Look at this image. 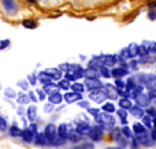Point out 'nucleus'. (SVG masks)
I'll return each instance as SVG.
<instances>
[{
	"mask_svg": "<svg viewBox=\"0 0 156 149\" xmlns=\"http://www.w3.org/2000/svg\"><path fill=\"white\" fill-rule=\"evenodd\" d=\"M2 5H3V10L5 11V14L10 16L15 15L19 11L18 0H2Z\"/></svg>",
	"mask_w": 156,
	"mask_h": 149,
	"instance_id": "nucleus-1",
	"label": "nucleus"
},
{
	"mask_svg": "<svg viewBox=\"0 0 156 149\" xmlns=\"http://www.w3.org/2000/svg\"><path fill=\"white\" fill-rule=\"evenodd\" d=\"M96 120L99 125L101 126H107V127H114L115 126V119H114V116L111 115V112H101V114H99L96 116Z\"/></svg>",
	"mask_w": 156,
	"mask_h": 149,
	"instance_id": "nucleus-2",
	"label": "nucleus"
},
{
	"mask_svg": "<svg viewBox=\"0 0 156 149\" xmlns=\"http://www.w3.org/2000/svg\"><path fill=\"white\" fill-rule=\"evenodd\" d=\"M89 99L90 100H94L97 101V103H100V101H104L105 99H107V90H103V89H93L89 92Z\"/></svg>",
	"mask_w": 156,
	"mask_h": 149,
	"instance_id": "nucleus-3",
	"label": "nucleus"
},
{
	"mask_svg": "<svg viewBox=\"0 0 156 149\" xmlns=\"http://www.w3.org/2000/svg\"><path fill=\"white\" fill-rule=\"evenodd\" d=\"M63 99H65L66 101H67V104H73L76 103V101H80L81 99H82V95H81L80 92H67L65 96H63Z\"/></svg>",
	"mask_w": 156,
	"mask_h": 149,
	"instance_id": "nucleus-4",
	"label": "nucleus"
},
{
	"mask_svg": "<svg viewBox=\"0 0 156 149\" xmlns=\"http://www.w3.org/2000/svg\"><path fill=\"white\" fill-rule=\"evenodd\" d=\"M103 84L99 81V78H88L85 82V88L89 90H93V89H99L101 88Z\"/></svg>",
	"mask_w": 156,
	"mask_h": 149,
	"instance_id": "nucleus-5",
	"label": "nucleus"
},
{
	"mask_svg": "<svg viewBox=\"0 0 156 149\" xmlns=\"http://www.w3.org/2000/svg\"><path fill=\"white\" fill-rule=\"evenodd\" d=\"M137 141L140 142V144H143V145H152L154 144V140H152V137H149L148 136V133H140V134H137Z\"/></svg>",
	"mask_w": 156,
	"mask_h": 149,
	"instance_id": "nucleus-6",
	"label": "nucleus"
},
{
	"mask_svg": "<svg viewBox=\"0 0 156 149\" xmlns=\"http://www.w3.org/2000/svg\"><path fill=\"white\" fill-rule=\"evenodd\" d=\"M22 138H23L27 144H32V142L34 141V138H36V133L30 127L29 129H25V130L22 131Z\"/></svg>",
	"mask_w": 156,
	"mask_h": 149,
	"instance_id": "nucleus-7",
	"label": "nucleus"
},
{
	"mask_svg": "<svg viewBox=\"0 0 156 149\" xmlns=\"http://www.w3.org/2000/svg\"><path fill=\"white\" fill-rule=\"evenodd\" d=\"M44 134H45V137L48 138V141L51 142L52 140L56 138V126L48 125V126L45 127V131H44Z\"/></svg>",
	"mask_w": 156,
	"mask_h": 149,
	"instance_id": "nucleus-8",
	"label": "nucleus"
},
{
	"mask_svg": "<svg viewBox=\"0 0 156 149\" xmlns=\"http://www.w3.org/2000/svg\"><path fill=\"white\" fill-rule=\"evenodd\" d=\"M89 136L92 137V140H93V141H100V140H101V137H103V133H101V130H100L99 126H94L93 129H90Z\"/></svg>",
	"mask_w": 156,
	"mask_h": 149,
	"instance_id": "nucleus-9",
	"label": "nucleus"
},
{
	"mask_svg": "<svg viewBox=\"0 0 156 149\" xmlns=\"http://www.w3.org/2000/svg\"><path fill=\"white\" fill-rule=\"evenodd\" d=\"M129 74V71L126 70V68H122V67H119V68H114L112 71H111V75L114 77V78H122V77H125V75H127Z\"/></svg>",
	"mask_w": 156,
	"mask_h": 149,
	"instance_id": "nucleus-10",
	"label": "nucleus"
},
{
	"mask_svg": "<svg viewBox=\"0 0 156 149\" xmlns=\"http://www.w3.org/2000/svg\"><path fill=\"white\" fill-rule=\"evenodd\" d=\"M136 101H137V104L138 106H148L149 104V97L148 96H144V93H138L137 96H136Z\"/></svg>",
	"mask_w": 156,
	"mask_h": 149,
	"instance_id": "nucleus-11",
	"label": "nucleus"
},
{
	"mask_svg": "<svg viewBox=\"0 0 156 149\" xmlns=\"http://www.w3.org/2000/svg\"><path fill=\"white\" fill-rule=\"evenodd\" d=\"M45 74H48L52 79H60V77H62V73L58 68H48V70H45Z\"/></svg>",
	"mask_w": 156,
	"mask_h": 149,
	"instance_id": "nucleus-12",
	"label": "nucleus"
},
{
	"mask_svg": "<svg viewBox=\"0 0 156 149\" xmlns=\"http://www.w3.org/2000/svg\"><path fill=\"white\" fill-rule=\"evenodd\" d=\"M90 126H89V123H85V125H78L77 126V131L81 134V136H86V134H89V131H90Z\"/></svg>",
	"mask_w": 156,
	"mask_h": 149,
	"instance_id": "nucleus-13",
	"label": "nucleus"
},
{
	"mask_svg": "<svg viewBox=\"0 0 156 149\" xmlns=\"http://www.w3.org/2000/svg\"><path fill=\"white\" fill-rule=\"evenodd\" d=\"M62 100H63V96L60 95L59 92L49 95V101H51L52 104H60V103H62Z\"/></svg>",
	"mask_w": 156,
	"mask_h": 149,
	"instance_id": "nucleus-14",
	"label": "nucleus"
},
{
	"mask_svg": "<svg viewBox=\"0 0 156 149\" xmlns=\"http://www.w3.org/2000/svg\"><path fill=\"white\" fill-rule=\"evenodd\" d=\"M67 134H69V129H67V125H60L59 129H58V136L60 138H67Z\"/></svg>",
	"mask_w": 156,
	"mask_h": 149,
	"instance_id": "nucleus-15",
	"label": "nucleus"
},
{
	"mask_svg": "<svg viewBox=\"0 0 156 149\" xmlns=\"http://www.w3.org/2000/svg\"><path fill=\"white\" fill-rule=\"evenodd\" d=\"M34 142L38 145H47L48 144V138L45 137V134H36Z\"/></svg>",
	"mask_w": 156,
	"mask_h": 149,
	"instance_id": "nucleus-16",
	"label": "nucleus"
},
{
	"mask_svg": "<svg viewBox=\"0 0 156 149\" xmlns=\"http://www.w3.org/2000/svg\"><path fill=\"white\" fill-rule=\"evenodd\" d=\"M44 92L45 93H49V95H52V93H56L58 92V88L55 84H52V82H49V84H45L44 85Z\"/></svg>",
	"mask_w": 156,
	"mask_h": 149,
	"instance_id": "nucleus-17",
	"label": "nucleus"
},
{
	"mask_svg": "<svg viewBox=\"0 0 156 149\" xmlns=\"http://www.w3.org/2000/svg\"><path fill=\"white\" fill-rule=\"evenodd\" d=\"M119 106H121V108L130 109V108H132V101H130L127 97H123V99H121V100H119Z\"/></svg>",
	"mask_w": 156,
	"mask_h": 149,
	"instance_id": "nucleus-18",
	"label": "nucleus"
},
{
	"mask_svg": "<svg viewBox=\"0 0 156 149\" xmlns=\"http://www.w3.org/2000/svg\"><path fill=\"white\" fill-rule=\"evenodd\" d=\"M37 116V108H36L34 106H30L29 109H27V118H29V120H34V118Z\"/></svg>",
	"mask_w": 156,
	"mask_h": 149,
	"instance_id": "nucleus-19",
	"label": "nucleus"
},
{
	"mask_svg": "<svg viewBox=\"0 0 156 149\" xmlns=\"http://www.w3.org/2000/svg\"><path fill=\"white\" fill-rule=\"evenodd\" d=\"M100 71H97L96 68H89L88 71H85V77L86 78H99Z\"/></svg>",
	"mask_w": 156,
	"mask_h": 149,
	"instance_id": "nucleus-20",
	"label": "nucleus"
},
{
	"mask_svg": "<svg viewBox=\"0 0 156 149\" xmlns=\"http://www.w3.org/2000/svg\"><path fill=\"white\" fill-rule=\"evenodd\" d=\"M104 59L105 60H103V64L107 66V67L114 66V64H115V62H118V60H116V56H105Z\"/></svg>",
	"mask_w": 156,
	"mask_h": 149,
	"instance_id": "nucleus-21",
	"label": "nucleus"
},
{
	"mask_svg": "<svg viewBox=\"0 0 156 149\" xmlns=\"http://www.w3.org/2000/svg\"><path fill=\"white\" fill-rule=\"evenodd\" d=\"M67 140L69 141H71V142H77V141H80L81 140V134L78 133V131H73V133L67 134Z\"/></svg>",
	"mask_w": 156,
	"mask_h": 149,
	"instance_id": "nucleus-22",
	"label": "nucleus"
},
{
	"mask_svg": "<svg viewBox=\"0 0 156 149\" xmlns=\"http://www.w3.org/2000/svg\"><path fill=\"white\" fill-rule=\"evenodd\" d=\"M130 111H132V114L134 118H143L144 116V111L141 108H138V107H132Z\"/></svg>",
	"mask_w": 156,
	"mask_h": 149,
	"instance_id": "nucleus-23",
	"label": "nucleus"
},
{
	"mask_svg": "<svg viewBox=\"0 0 156 149\" xmlns=\"http://www.w3.org/2000/svg\"><path fill=\"white\" fill-rule=\"evenodd\" d=\"M100 74H101L104 78H111V77H112V75H111V71L108 70V67H107V66H104V64L100 67Z\"/></svg>",
	"mask_w": 156,
	"mask_h": 149,
	"instance_id": "nucleus-24",
	"label": "nucleus"
},
{
	"mask_svg": "<svg viewBox=\"0 0 156 149\" xmlns=\"http://www.w3.org/2000/svg\"><path fill=\"white\" fill-rule=\"evenodd\" d=\"M133 130H134L136 134H140V133H145L147 129L144 127L143 125H140V123H134V125H133Z\"/></svg>",
	"mask_w": 156,
	"mask_h": 149,
	"instance_id": "nucleus-25",
	"label": "nucleus"
},
{
	"mask_svg": "<svg viewBox=\"0 0 156 149\" xmlns=\"http://www.w3.org/2000/svg\"><path fill=\"white\" fill-rule=\"evenodd\" d=\"M38 79H40V82H41V84H43V85H45V84H49L52 78L48 75V74L43 73V74H40V77H38Z\"/></svg>",
	"mask_w": 156,
	"mask_h": 149,
	"instance_id": "nucleus-26",
	"label": "nucleus"
},
{
	"mask_svg": "<svg viewBox=\"0 0 156 149\" xmlns=\"http://www.w3.org/2000/svg\"><path fill=\"white\" fill-rule=\"evenodd\" d=\"M10 134L12 137H21L22 136V130H19L16 126H12V127L10 129Z\"/></svg>",
	"mask_w": 156,
	"mask_h": 149,
	"instance_id": "nucleus-27",
	"label": "nucleus"
},
{
	"mask_svg": "<svg viewBox=\"0 0 156 149\" xmlns=\"http://www.w3.org/2000/svg\"><path fill=\"white\" fill-rule=\"evenodd\" d=\"M116 114L119 115V118H121V120L123 123H126V118H127V112H126V109L125 108H121V109H118V112Z\"/></svg>",
	"mask_w": 156,
	"mask_h": 149,
	"instance_id": "nucleus-28",
	"label": "nucleus"
},
{
	"mask_svg": "<svg viewBox=\"0 0 156 149\" xmlns=\"http://www.w3.org/2000/svg\"><path fill=\"white\" fill-rule=\"evenodd\" d=\"M127 49H129V52H130V57H133V56H136V55H138V45H136V44L130 45Z\"/></svg>",
	"mask_w": 156,
	"mask_h": 149,
	"instance_id": "nucleus-29",
	"label": "nucleus"
},
{
	"mask_svg": "<svg viewBox=\"0 0 156 149\" xmlns=\"http://www.w3.org/2000/svg\"><path fill=\"white\" fill-rule=\"evenodd\" d=\"M22 25H23L25 27H27V29H34L36 27V22L30 21V19H25V21L22 22Z\"/></svg>",
	"mask_w": 156,
	"mask_h": 149,
	"instance_id": "nucleus-30",
	"label": "nucleus"
},
{
	"mask_svg": "<svg viewBox=\"0 0 156 149\" xmlns=\"http://www.w3.org/2000/svg\"><path fill=\"white\" fill-rule=\"evenodd\" d=\"M103 111L111 112V114H112V112L115 111V106H114L112 103H107V104H104V106H103Z\"/></svg>",
	"mask_w": 156,
	"mask_h": 149,
	"instance_id": "nucleus-31",
	"label": "nucleus"
},
{
	"mask_svg": "<svg viewBox=\"0 0 156 149\" xmlns=\"http://www.w3.org/2000/svg\"><path fill=\"white\" fill-rule=\"evenodd\" d=\"M71 88H73L74 92H80V93H82V92H83V89H85V85H82V84H73V85H71Z\"/></svg>",
	"mask_w": 156,
	"mask_h": 149,
	"instance_id": "nucleus-32",
	"label": "nucleus"
},
{
	"mask_svg": "<svg viewBox=\"0 0 156 149\" xmlns=\"http://www.w3.org/2000/svg\"><path fill=\"white\" fill-rule=\"evenodd\" d=\"M5 96L7 97H10V99H14V97H16V93H15V90L14 89H11V88H5Z\"/></svg>",
	"mask_w": 156,
	"mask_h": 149,
	"instance_id": "nucleus-33",
	"label": "nucleus"
},
{
	"mask_svg": "<svg viewBox=\"0 0 156 149\" xmlns=\"http://www.w3.org/2000/svg\"><path fill=\"white\" fill-rule=\"evenodd\" d=\"M70 86L71 85H70V82H69V79H62V81L59 82V88H62V89H65V90H67Z\"/></svg>",
	"mask_w": 156,
	"mask_h": 149,
	"instance_id": "nucleus-34",
	"label": "nucleus"
},
{
	"mask_svg": "<svg viewBox=\"0 0 156 149\" xmlns=\"http://www.w3.org/2000/svg\"><path fill=\"white\" fill-rule=\"evenodd\" d=\"M74 77L76 78H82V77H85V73H83V70L81 67H76V71H74Z\"/></svg>",
	"mask_w": 156,
	"mask_h": 149,
	"instance_id": "nucleus-35",
	"label": "nucleus"
},
{
	"mask_svg": "<svg viewBox=\"0 0 156 149\" xmlns=\"http://www.w3.org/2000/svg\"><path fill=\"white\" fill-rule=\"evenodd\" d=\"M148 54H149V48H147V47H138V55L147 56Z\"/></svg>",
	"mask_w": 156,
	"mask_h": 149,
	"instance_id": "nucleus-36",
	"label": "nucleus"
},
{
	"mask_svg": "<svg viewBox=\"0 0 156 149\" xmlns=\"http://www.w3.org/2000/svg\"><path fill=\"white\" fill-rule=\"evenodd\" d=\"M121 131L125 134V137H126V138H132V136H133V134H132V131H130V129L127 127V126H125V127H122V130H121Z\"/></svg>",
	"mask_w": 156,
	"mask_h": 149,
	"instance_id": "nucleus-37",
	"label": "nucleus"
},
{
	"mask_svg": "<svg viewBox=\"0 0 156 149\" xmlns=\"http://www.w3.org/2000/svg\"><path fill=\"white\" fill-rule=\"evenodd\" d=\"M143 122H144V125H145L148 129H151V127H152V122H151V118H149V116L144 115V116H143Z\"/></svg>",
	"mask_w": 156,
	"mask_h": 149,
	"instance_id": "nucleus-38",
	"label": "nucleus"
},
{
	"mask_svg": "<svg viewBox=\"0 0 156 149\" xmlns=\"http://www.w3.org/2000/svg\"><path fill=\"white\" fill-rule=\"evenodd\" d=\"M115 85L119 88V89H123L125 86H126V82L123 81V79H121V78H116V81H115Z\"/></svg>",
	"mask_w": 156,
	"mask_h": 149,
	"instance_id": "nucleus-39",
	"label": "nucleus"
},
{
	"mask_svg": "<svg viewBox=\"0 0 156 149\" xmlns=\"http://www.w3.org/2000/svg\"><path fill=\"white\" fill-rule=\"evenodd\" d=\"M88 111H89V114H92L94 118L100 114V109H97V108H88Z\"/></svg>",
	"mask_w": 156,
	"mask_h": 149,
	"instance_id": "nucleus-40",
	"label": "nucleus"
},
{
	"mask_svg": "<svg viewBox=\"0 0 156 149\" xmlns=\"http://www.w3.org/2000/svg\"><path fill=\"white\" fill-rule=\"evenodd\" d=\"M5 129H7V122H5L3 118H0V130L2 131H4Z\"/></svg>",
	"mask_w": 156,
	"mask_h": 149,
	"instance_id": "nucleus-41",
	"label": "nucleus"
},
{
	"mask_svg": "<svg viewBox=\"0 0 156 149\" xmlns=\"http://www.w3.org/2000/svg\"><path fill=\"white\" fill-rule=\"evenodd\" d=\"M8 45H10V40H3V41H0V49L7 48Z\"/></svg>",
	"mask_w": 156,
	"mask_h": 149,
	"instance_id": "nucleus-42",
	"label": "nucleus"
},
{
	"mask_svg": "<svg viewBox=\"0 0 156 149\" xmlns=\"http://www.w3.org/2000/svg\"><path fill=\"white\" fill-rule=\"evenodd\" d=\"M52 108H54V104H52L51 101H49V104H47V106L44 107V111H45V112H51V111H52Z\"/></svg>",
	"mask_w": 156,
	"mask_h": 149,
	"instance_id": "nucleus-43",
	"label": "nucleus"
},
{
	"mask_svg": "<svg viewBox=\"0 0 156 149\" xmlns=\"http://www.w3.org/2000/svg\"><path fill=\"white\" fill-rule=\"evenodd\" d=\"M29 100H30V97H27V96H19V103H21V104L27 103Z\"/></svg>",
	"mask_w": 156,
	"mask_h": 149,
	"instance_id": "nucleus-44",
	"label": "nucleus"
},
{
	"mask_svg": "<svg viewBox=\"0 0 156 149\" xmlns=\"http://www.w3.org/2000/svg\"><path fill=\"white\" fill-rule=\"evenodd\" d=\"M121 55H122V56H123V57H130V52H129V49H127V48L122 49Z\"/></svg>",
	"mask_w": 156,
	"mask_h": 149,
	"instance_id": "nucleus-45",
	"label": "nucleus"
},
{
	"mask_svg": "<svg viewBox=\"0 0 156 149\" xmlns=\"http://www.w3.org/2000/svg\"><path fill=\"white\" fill-rule=\"evenodd\" d=\"M126 85H127V88H129V89H133V88L136 86V84H134V81H133V79H129Z\"/></svg>",
	"mask_w": 156,
	"mask_h": 149,
	"instance_id": "nucleus-46",
	"label": "nucleus"
},
{
	"mask_svg": "<svg viewBox=\"0 0 156 149\" xmlns=\"http://www.w3.org/2000/svg\"><path fill=\"white\" fill-rule=\"evenodd\" d=\"M148 97H149V100H151V99H156V89H155V90H151V92H149Z\"/></svg>",
	"mask_w": 156,
	"mask_h": 149,
	"instance_id": "nucleus-47",
	"label": "nucleus"
},
{
	"mask_svg": "<svg viewBox=\"0 0 156 149\" xmlns=\"http://www.w3.org/2000/svg\"><path fill=\"white\" fill-rule=\"evenodd\" d=\"M38 99H40V100H45V95H44V90H38Z\"/></svg>",
	"mask_w": 156,
	"mask_h": 149,
	"instance_id": "nucleus-48",
	"label": "nucleus"
},
{
	"mask_svg": "<svg viewBox=\"0 0 156 149\" xmlns=\"http://www.w3.org/2000/svg\"><path fill=\"white\" fill-rule=\"evenodd\" d=\"M19 86H21L22 89H27V82L26 81H21L19 82Z\"/></svg>",
	"mask_w": 156,
	"mask_h": 149,
	"instance_id": "nucleus-49",
	"label": "nucleus"
},
{
	"mask_svg": "<svg viewBox=\"0 0 156 149\" xmlns=\"http://www.w3.org/2000/svg\"><path fill=\"white\" fill-rule=\"evenodd\" d=\"M29 97H30V100L32 101H37V97H36V95H33V92H29Z\"/></svg>",
	"mask_w": 156,
	"mask_h": 149,
	"instance_id": "nucleus-50",
	"label": "nucleus"
},
{
	"mask_svg": "<svg viewBox=\"0 0 156 149\" xmlns=\"http://www.w3.org/2000/svg\"><path fill=\"white\" fill-rule=\"evenodd\" d=\"M80 106L83 107V108H89V104L86 103V101H80Z\"/></svg>",
	"mask_w": 156,
	"mask_h": 149,
	"instance_id": "nucleus-51",
	"label": "nucleus"
},
{
	"mask_svg": "<svg viewBox=\"0 0 156 149\" xmlns=\"http://www.w3.org/2000/svg\"><path fill=\"white\" fill-rule=\"evenodd\" d=\"M29 79H30V81H32V82H30V84H32V85H34V84H36V81H37V78H36L34 75H30V77H29Z\"/></svg>",
	"mask_w": 156,
	"mask_h": 149,
	"instance_id": "nucleus-52",
	"label": "nucleus"
},
{
	"mask_svg": "<svg viewBox=\"0 0 156 149\" xmlns=\"http://www.w3.org/2000/svg\"><path fill=\"white\" fill-rule=\"evenodd\" d=\"M149 19H151V21L156 19V12H149Z\"/></svg>",
	"mask_w": 156,
	"mask_h": 149,
	"instance_id": "nucleus-53",
	"label": "nucleus"
},
{
	"mask_svg": "<svg viewBox=\"0 0 156 149\" xmlns=\"http://www.w3.org/2000/svg\"><path fill=\"white\" fill-rule=\"evenodd\" d=\"M149 52H156V44H152L151 48H149Z\"/></svg>",
	"mask_w": 156,
	"mask_h": 149,
	"instance_id": "nucleus-54",
	"label": "nucleus"
},
{
	"mask_svg": "<svg viewBox=\"0 0 156 149\" xmlns=\"http://www.w3.org/2000/svg\"><path fill=\"white\" fill-rule=\"evenodd\" d=\"M30 129H32V130L34 131V133H36V131H37V126H36L34 123H32V125H30Z\"/></svg>",
	"mask_w": 156,
	"mask_h": 149,
	"instance_id": "nucleus-55",
	"label": "nucleus"
},
{
	"mask_svg": "<svg viewBox=\"0 0 156 149\" xmlns=\"http://www.w3.org/2000/svg\"><path fill=\"white\" fill-rule=\"evenodd\" d=\"M149 8H156V2H151V3H149Z\"/></svg>",
	"mask_w": 156,
	"mask_h": 149,
	"instance_id": "nucleus-56",
	"label": "nucleus"
},
{
	"mask_svg": "<svg viewBox=\"0 0 156 149\" xmlns=\"http://www.w3.org/2000/svg\"><path fill=\"white\" fill-rule=\"evenodd\" d=\"M148 114H152V116H156V111L154 109H148Z\"/></svg>",
	"mask_w": 156,
	"mask_h": 149,
	"instance_id": "nucleus-57",
	"label": "nucleus"
},
{
	"mask_svg": "<svg viewBox=\"0 0 156 149\" xmlns=\"http://www.w3.org/2000/svg\"><path fill=\"white\" fill-rule=\"evenodd\" d=\"M152 126L156 129V116H154V122H152Z\"/></svg>",
	"mask_w": 156,
	"mask_h": 149,
	"instance_id": "nucleus-58",
	"label": "nucleus"
},
{
	"mask_svg": "<svg viewBox=\"0 0 156 149\" xmlns=\"http://www.w3.org/2000/svg\"><path fill=\"white\" fill-rule=\"evenodd\" d=\"M29 2H34V0H29Z\"/></svg>",
	"mask_w": 156,
	"mask_h": 149,
	"instance_id": "nucleus-59",
	"label": "nucleus"
}]
</instances>
